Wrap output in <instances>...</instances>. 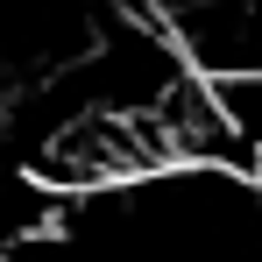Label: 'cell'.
I'll return each mask as SVG.
<instances>
[{"mask_svg":"<svg viewBox=\"0 0 262 262\" xmlns=\"http://www.w3.org/2000/svg\"><path fill=\"white\" fill-rule=\"evenodd\" d=\"M220 7H234V0H135V14H142V21H156L163 36L191 29V21H206V14H220Z\"/></svg>","mask_w":262,"mask_h":262,"instance_id":"cell-1","label":"cell"}]
</instances>
